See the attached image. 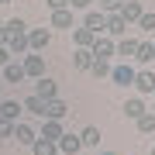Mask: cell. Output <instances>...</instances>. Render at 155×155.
Instances as JSON below:
<instances>
[{"label":"cell","instance_id":"52a82bcc","mask_svg":"<svg viewBox=\"0 0 155 155\" xmlns=\"http://www.w3.org/2000/svg\"><path fill=\"white\" fill-rule=\"evenodd\" d=\"M7 52H11L14 59H21V55H28V31H17V35H11L7 38Z\"/></svg>","mask_w":155,"mask_h":155},{"label":"cell","instance_id":"ba28073f","mask_svg":"<svg viewBox=\"0 0 155 155\" xmlns=\"http://www.w3.org/2000/svg\"><path fill=\"white\" fill-rule=\"evenodd\" d=\"M90 52H93L97 59H110L114 55V38H110V35H97L93 45H90Z\"/></svg>","mask_w":155,"mask_h":155},{"label":"cell","instance_id":"60d3db41","mask_svg":"<svg viewBox=\"0 0 155 155\" xmlns=\"http://www.w3.org/2000/svg\"><path fill=\"white\" fill-rule=\"evenodd\" d=\"M152 93H155V90H152Z\"/></svg>","mask_w":155,"mask_h":155},{"label":"cell","instance_id":"5b68a950","mask_svg":"<svg viewBox=\"0 0 155 155\" xmlns=\"http://www.w3.org/2000/svg\"><path fill=\"white\" fill-rule=\"evenodd\" d=\"M11 138H14L17 145H28V148H31V145H35V138H38V131H35V127H31L28 121H17V124H14V134H11Z\"/></svg>","mask_w":155,"mask_h":155},{"label":"cell","instance_id":"7a4b0ae2","mask_svg":"<svg viewBox=\"0 0 155 155\" xmlns=\"http://www.w3.org/2000/svg\"><path fill=\"white\" fill-rule=\"evenodd\" d=\"M134 72H138V69H134L131 62H117V66H110V76H107V79H114L117 86H131L134 83Z\"/></svg>","mask_w":155,"mask_h":155},{"label":"cell","instance_id":"2e32d148","mask_svg":"<svg viewBox=\"0 0 155 155\" xmlns=\"http://www.w3.org/2000/svg\"><path fill=\"white\" fill-rule=\"evenodd\" d=\"M45 104H48V100H41L38 93H31V97L21 100V110H28V114H35V117H41V121H45Z\"/></svg>","mask_w":155,"mask_h":155},{"label":"cell","instance_id":"603a6c76","mask_svg":"<svg viewBox=\"0 0 155 155\" xmlns=\"http://www.w3.org/2000/svg\"><path fill=\"white\" fill-rule=\"evenodd\" d=\"M134 62H141V66H148V62H155V48H152V41H138V52H134Z\"/></svg>","mask_w":155,"mask_h":155},{"label":"cell","instance_id":"f546056e","mask_svg":"<svg viewBox=\"0 0 155 155\" xmlns=\"http://www.w3.org/2000/svg\"><path fill=\"white\" fill-rule=\"evenodd\" d=\"M121 4H124V0H100V11H104V14H117Z\"/></svg>","mask_w":155,"mask_h":155},{"label":"cell","instance_id":"e575fe53","mask_svg":"<svg viewBox=\"0 0 155 155\" xmlns=\"http://www.w3.org/2000/svg\"><path fill=\"white\" fill-rule=\"evenodd\" d=\"M7 38H11V35H7V28L0 24V45H7Z\"/></svg>","mask_w":155,"mask_h":155},{"label":"cell","instance_id":"8992f818","mask_svg":"<svg viewBox=\"0 0 155 155\" xmlns=\"http://www.w3.org/2000/svg\"><path fill=\"white\" fill-rule=\"evenodd\" d=\"M55 148H59V155H79L83 141H79V134H69V131H62V138L55 141Z\"/></svg>","mask_w":155,"mask_h":155},{"label":"cell","instance_id":"8fae6325","mask_svg":"<svg viewBox=\"0 0 155 155\" xmlns=\"http://www.w3.org/2000/svg\"><path fill=\"white\" fill-rule=\"evenodd\" d=\"M131 86L138 90V93H152V90H155V72H152V69H138Z\"/></svg>","mask_w":155,"mask_h":155},{"label":"cell","instance_id":"4dcf8cb0","mask_svg":"<svg viewBox=\"0 0 155 155\" xmlns=\"http://www.w3.org/2000/svg\"><path fill=\"white\" fill-rule=\"evenodd\" d=\"M11 134H14V121L0 117V138H11Z\"/></svg>","mask_w":155,"mask_h":155},{"label":"cell","instance_id":"4316f807","mask_svg":"<svg viewBox=\"0 0 155 155\" xmlns=\"http://www.w3.org/2000/svg\"><path fill=\"white\" fill-rule=\"evenodd\" d=\"M134 127H138L141 134H155V114H152V110H145L138 121H134Z\"/></svg>","mask_w":155,"mask_h":155},{"label":"cell","instance_id":"9c48e42d","mask_svg":"<svg viewBox=\"0 0 155 155\" xmlns=\"http://www.w3.org/2000/svg\"><path fill=\"white\" fill-rule=\"evenodd\" d=\"M134 52H138V38H114V55H121V59H127L131 62L134 59Z\"/></svg>","mask_w":155,"mask_h":155},{"label":"cell","instance_id":"836d02e7","mask_svg":"<svg viewBox=\"0 0 155 155\" xmlns=\"http://www.w3.org/2000/svg\"><path fill=\"white\" fill-rule=\"evenodd\" d=\"M14 55H11V52H7V45H0V69H4L7 66V62H11Z\"/></svg>","mask_w":155,"mask_h":155},{"label":"cell","instance_id":"44dd1931","mask_svg":"<svg viewBox=\"0 0 155 155\" xmlns=\"http://www.w3.org/2000/svg\"><path fill=\"white\" fill-rule=\"evenodd\" d=\"M93 38H97V35L90 31V28H72V41H76V48H90Z\"/></svg>","mask_w":155,"mask_h":155},{"label":"cell","instance_id":"ac0fdd59","mask_svg":"<svg viewBox=\"0 0 155 155\" xmlns=\"http://www.w3.org/2000/svg\"><path fill=\"white\" fill-rule=\"evenodd\" d=\"M62 131H66V124H62V121H52V117H45V124H41V134H38V138L59 141V138H62Z\"/></svg>","mask_w":155,"mask_h":155},{"label":"cell","instance_id":"d6986e66","mask_svg":"<svg viewBox=\"0 0 155 155\" xmlns=\"http://www.w3.org/2000/svg\"><path fill=\"white\" fill-rule=\"evenodd\" d=\"M35 93H38L41 100H52V97H59V90H55V79H48V76H38V83H35Z\"/></svg>","mask_w":155,"mask_h":155},{"label":"cell","instance_id":"d4e9b609","mask_svg":"<svg viewBox=\"0 0 155 155\" xmlns=\"http://www.w3.org/2000/svg\"><path fill=\"white\" fill-rule=\"evenodd\" d=\"M90 72H93L97 79H107V76H110V59H97V55H93V62H90Z\"/></svg>","mask_w":155,"mask_h":155},{"label":"cell","instance_id":"d6a6232c","mask_svg":"<svg viewBox=\"0 0 155 155\" xmlns=\"http://www.w3.org/2000/svg\"><path fill=\"white\" fill-rule=\"evenodd\" d=\"M48 4V11H62V7H69V0H45Z\"/></svg>","mask_w":155,"mask_h":155},{"label":"cell","instance_id":"4fadbf2b","mask_svg":"<svg viewBox=\"0 0 155 155\" xmlns=\"http://www.w3.org/2000/svg\"><path fill=\"white\" fill-rule=\"evenodd\" d=\"M121 110H124V117H127V121H138V117L148 110V107H145V100H141V97H127Z\"/></svg>","mask_w":155,"mask_h":155},{"label":"cell","instance_id":"30bf717a","mask_svg":"<svg viewBox=\"0 0 155 155\" xmlns=\"http://www.w3.org/2000/svg\"><path fill=\"white\" fill-rule=\"evenodd\" d=\"M104 35H110V38H124L127 35V21L121 14H107V28H104Z\"/></svg>","mask_w":155,"mask_h":155},{"label":"cell","instance_id":"5bb4252c","mask_svg":"<svg viewBox=\"0 0 155 155\" xmlns=\"http://www.w3.org/2000/svg\"><path fill=\"white\" fill-rule=\"evenodd\" d=\"M24 79H28V76H24L21 59H11V62L4 66V83H24Z\"/></svg>","mask_w":155,"mask_h":155},{"label":"cell","instance_id":"d590c367","mask_svg":"<svg viewBox=\"0 0 155 155\" xmlns=\"http://www.w3.org/2000/svg\"><path fill=\"white\" fill-rule=\"evenodd\" d=\"M100 155H117V152H100Z\"/></svg>","mask_w":155,"mask_h":155},{"label":"cell","instance_id":"8d00e7d4","mask_svg":"<svg viewBox=\"0 0 155 155\" xmlns=\"http://www.w3.org/2000/svg\"><path fill=\"white\" fill-rule=\"evenodd\" d=\"M0 4H11V0H0Z\"/></svg>","mask_w":155,"mask_h":155},{"label":"cell","instance_id":"83f0119b","mask_svg":"<svg viewBox=\"0 0 155 155\" xmlns=\"http://www.w3.org/2000/svg\"><path fill=\"white\" fill-rule=\"evenodd\" d=\"M134 24H138L141 31H155V11H145V14H141Z\"/></svg>","mask_w":155,"mask_h":155},{"label":"cell","instance_id":"f35d334b","mask_svg":"<svg viewBox=\"0 0 155 155\" xmlns=\"http://www.w3.org/2000/svg\"><path fill=\"white\" fill-rule=\"evenodd\" d=\"M0 24H4V17H0Z\"/></svg>","mask_w":155,"mask_h":155},{"label":"cell","instance_id":"e0dca14e","mask_svg":"<svg viewBox=\"0 0 155 155\" xmlns=\"http://www.w3.org/2000/svg\"><path fill=\"white\" fill-rule=\"evenodd\" d=\"M66 114H69V107H66V100H59V97H52L48 104H45V117H52V121H66Z\"/></svg>","mask_w":155,"mask_h":155},{"label":"cell","instance_id":"9a60e30c","mask_svg":"<svg viewBox=\"0 0 155 155\" xmlns=\"http://www.w3.org/2000/svg\"><path fill=\"white\" fill-rule=\"evenodd\" d=\"M117 14H121V17H124L127 24H134V21H138V17L145 14V7H141V0H124V4H121V11H117Z\"/></svg>","mask_w":155,"mask_h":155},{"label":"cell","instance_id":"74e56055","mask_svg":"<svg viewBox=\"0 0 155 155\" xmlns=\"http://www.w3.org/2000/svg\"><path fill=\"white\" fill-rule=\"evenodd\" d=\"M152 155H155V145H152Z\"/></svg>","mask_w":155,"mask_h":155},{"label":"cell","instance_id":"277c9868","mask_svg":"<svg viewBox=\"0 0 155 155\" xmlns=\"http://www.w3.org/2000/svg\"><path fill=\"white\" fill-rule=\"evenodd\" d=\"M83 28H90L93 35H104V28H107V14L100 11V7H90L86 17H83Z\"/></svg>","mask_w":155,"mask_h":155},{"label":"cell","instance_id":"6da1fadb","mask_svg":"<svg viewBox=\"0 0 155 155\" xmlns=\"http://www.w3.org/2000/svg\"><path fill=\"white\" fill-rule=\"evenodd\" d=\"M21 66H24V76H28V79L45 76V55H38V52H28V55H21Z\"/></svg>","mask_w":155,"mask_h":155},{"label":"cell","instance_id":"3957f363","mask_svg":"<svg viewBox=\"0 0 155 155\" xmlns=\"http://www.w3.org/2000/svg\"><path fill=\"white\" fill-rule=\"evenodd\" d=\"M52 41V31L48 28H28V48L31 52H45Z\"/></svg>","mask_w":155,"mask_h":155},{"label":"cell","instance_id":"cb8c5ba5","mask_svg":"<svg viewBox=\"0 0 155 155\" xmlns=\"http://www.w3.org/2000/svg\"><path fill=\"white\" fill-rule=\"evenodd\" d=\"M90 62H93V52L90 48H76L72 52V69H90Z\"/></svg>","mask_w":155,"mask_h":155},{"label":"cell","instance_id":"7c38bea8","mask_svg":"<svg viewBox=\"0 0 155 155\" xmlns=\"http://www.w3.org/2000/svg\"><path fill=\"white\" fill-rule=\"evenodd\" d=\"M52 28H76V11H69V7H62V11H52Z\"/></svg>","mask_w":155,"mask_h":155},{"label":"cell","instance_id":"f1b7e54d","mask_svg":"<svg viewBox=\"0 0 155 155\" xmlns=\"http://www.w3.org/2000/svg\"><path fill=\"white\" fill-rule=\"evenodd\" d=\"M4 28H7V35H17V31H28V24L21 17H11V21H4Z\"/></svg>","mask_w":155,"mask_h":155},{"label":"cell","instance_id":"7402d4cb","mask_svg":"<svg viewBox=\"0 0 155 155\" xmlns=\"http://www.w3.org/2000/svg\"><path fill=\"white\" fill-rule=\"evenodd\" d=\"M79 141H83V148H97V145H100V127H97V124L83 127V134H79Z\"/></svg>","mask_w":155,"mask_h":155},{"label":"cell","instance_id":"1f68e13d","mask_svg":"<svg viewBox=\"0 0 155 155\" xmlns=\"http://www.w3.org/2000/svg\"><path fill=\"white\" fill-rule=\"evenodd\" d=\"M93 0H69V11H90Z\"/></svg>","mask_w":155,"mask_h":155},{"label":"cell","instance_id":"484cf974","mask_svg":"<svg viewBox=\"0 0 155 155\" xmlns=\"http://www.w3.org/2000/svg\"><path fill=\"white\" fill-rule=\"evenodd\" d=\"M31 152H35V155H59V148H55V141H48V138H35V145H31Z\"/></svg>","mask_w":155,"mask_h":155},{"label":"cell","instance_id":"ab89813d","mask_svg":"<svg viewBox=\"0 0 155 155\" xmlns=\"http://www.w3.org/2000/svg\"><path fill=\"white\" fill-rule=\"evenodd\" d=\"M152 48H155V41H152Z\"/></svg>","mask_w":155,"mask_h":155},{"label":"cell","instance_id":"ffe728a7","mask_svg":"<svg viewBox=\"0 0 155 155\" xmlns=\"http://www.w3.org/2000/svg\"><path fill=\"white\" fill-rule=\"evenodd\" d=\"M0 117H7V121H21V100H4L0 104Z\"/></svg>","mask_w":155,"mask_h":155}]
</instances>
